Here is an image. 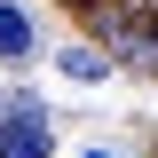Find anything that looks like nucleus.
I'll return each instance as SVG.
<instances>
[{
    "mask_svg": "<svg viewBox=\"0 0 158 158\" xmlns=\"http://www.w3.org/2000/svg\"><path fill=\"white\" fill-rule=\"evenodd\" d=\"M56 150V135H48V103H32V111H16L8 127H0V158H48Z\"/></svg>",
    "mask_w": 158,
    "mask_h": 158,
    "instance_id": "1",
    "label": "nucleus"
},
{
    "mask_svg": "<svg viewBox=\"0 0 158 158\" xmlns=\"http://www.w3.org/2000/svg\"><path fill=\"white\" fill-rule=\"evenodd\" d=\"M40 48V32H32V16H24L16 0H0V63H24Z\"/></svg>",
    "mask_w": 158,
    "mask_h": 158,
    "instance_id": "2",
    "label": "nucleus"
},
{
    "mask_svg": "<svg viewBox=\"0 0 158 158\" xmlns=\"http://www.w3.org/2000/svg\"><path fill=\"white\" fill-rule=\"evenodd\" d=\"M63 71H71V79H103L111 63H103V56H87V48H63Z\"/></svg>",
    "mask_w": 158,
    "mask_h": 158,
    "instance_id": "3",
    "label": "nucleus"
},
{
    "mask_svg": "<svg viewBox=\"0 0 158 158\" xmlns=\"http://www.w3.org/2000/svg\"><path fill=\"white\" fill-rule=\"evenodd\" d=\"M87 158H118V150H87Z\"/></svg>",
    "mask_w": 158,
    "mask_h": 158,
    "instance_id": "4",
    "label": "nucleus"
}]
</instances>
